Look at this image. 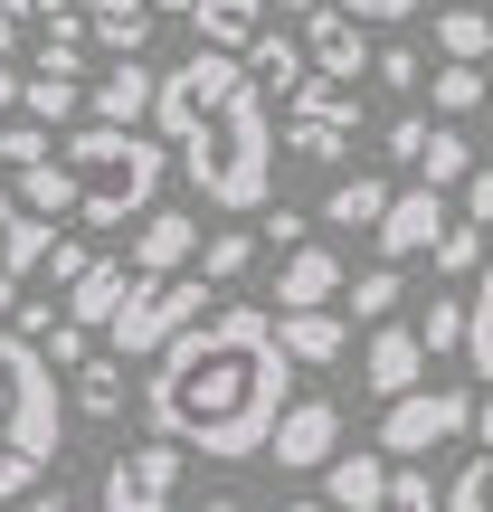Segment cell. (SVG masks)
<instances>
[{"label":"cell","instance_id":"cell-27","mask_svg":"<svg viewBox=\"0 0 493 512\" xmlns=\"http://www.w3.org/2000/svg\"><path fill=\"white\" fill-rule=\"evenodd\" d=\"M465 361H475V380L493 389V256L475 266V304H465Z\"/></svg>","mask_w":493,"mask_h":512},{"label":"cell","instance_id":"cell-39","mask_svg":"<svg viewBox=\"0 0 493 512\" xmlns=\"http://www.w3.org/2000/svg\"><path fill=\"white\" fill-rule=\"evenodd\" d=\"M370 76H380L389 95H408V86L427 76V57H418V48H380V57H370Z\"/></svg>","mask_w":493,"mask_h":512},{"label":"cell","instance_id":"cell-34","mask_svg":"<svg viewBox=\"0 0 493 512\" xmlns=\"http://www.w3.org/2000/svg\"><path fill=\"white\" fill-rule=\"evenodd\" d=\"M48 152H57V124H38V114H19V124H0V162H10V171L48 162Z\"/></svg>","mask_w":493,"mask_h":512},{"label":"cell","instance_id":"cell-38","mask_svg":"<svg viewBox=\"0 0 493 512\" xmlns=\"http://www.w3.org/2000/svg\"><path fill=\"white\" fill-rule=\"evenodd\" d=\"M247 266H256V238H247V228H228V238H209V266L200 275H209V285H228V275H247Z\"/></svg>","mask_w":493,"mask_h":512},{"label":"cell","instance_id":"cell-10","mask_svg":"<svg viewBox=\"0 0 493 512\" xmlns=\"http://www.w3.org/2000/svg\"><path fill=\"white\" fill-rule=\"evenodd\" d=\"M446 190H389V219H380V256L389 266H418V256H437V238H446Z\"/></svg>","mask_w":493,"mask_h":512},{"label":"cell","instance_id":"cell-29","mask_svg":"<svg viewBox=\"0 0 493 512\" xmlns=\"http://www.w3.org/2000/svg\"><path fill=\"white\" fill-rule=\"evenodd\" d=\"M67 399L86 408V418H124V370H114V361H76Z\"/></svg>","mask_w":493,"mask_h":512},{"label":"cell","instance_id":"cell-8","mask_svg":"<svg viewBox=\"0 0 493 512\" xmlns=\"http://www.w3.org/2000/svg\"><path fill=\"white\" fill-rule=\"evenodd\" d=\"M181 456L190 446H171V437H152V446H133V456H114L105 465V512H181Z\"/></svg>","mask_w":493,"mask_h":512},{"label":"cell","instance_id":"cell-22","mask_svg":"<svg viewBox=\"0 0 493 512\" xmlns=\"http://www.w3.org/2000/svg\"><path fill=\"white\" fill-rule=\"evenodd\" d=\"M19 114L67 124V114H86V86H76V76H57V67H38V76H19Z\"/></svg>","mask_w":493,"mask_h":512},{"label":"cell","instance_id":"cell-54","mask_svg":"<svg viewBox=\"0 0 493 512\" xmlns=\"http://www.w3.org/2000/svg\"><path fill=\"white\" fill-rule=\"evenodd\" d=\"M152 10H181V19H190V10H200V0H152Z\"/></svg>","mask_w":493,"mask_h":512},{"label":"cell","instance_id":"cell-41","mask_svg":"<svg viewBox=\"0 0 493 512\" xmlns=\"http://www.w3.org/2000/svg\"><path fill=\"white\" fill-rule=\"evenodd\" d=\"M57 323H67V313H57V304H10V332H29V342H48Z\"/></svg>","mask_w":493,"mask_h":512},{"label":"cell","instance_id":"cell-32","mask_svg":"<svg viewBox=\"0 0 493 512\" xmlns=\"http://www.w3.org/2000/svg\"><path fill=\"white\" fill-rule=\"evenodd\" d=\"M48 247H57V219H38V209H19V228L0 238V266H10V275H29V266H48Z\"/></svg>","mask_w":493,"mask_h":512},{"label":"cell","instance_id":"cell-20","mask_svg":"<svg viewBox=\"0 0 493 512\" xmlns=\"http://www.w3.org/2000/svg\"><path fill=\"white\" fill-rule=\"evenodd\" d=\"M190 29H200V48H238V57H247V38L266 29V0H200Z\"/></svg>","mask_w":493,"mask_h":512},{"label":"cell","instance_id":"cell-14","mask_svg":"<svg viewBox=\"0 0 493 512\" xmlns=\"http://www.w3.org/2000/svg\"><path fill=\"white\" fill-rule=\"evenodd\" d=\"M275 342H285V361H294V370H332V361L351 351V313L304 304V313H285V323H275Z\"/></svg>","mask_w":493,"mask_h":512},{"label":"cell","instance_id":"cell-33","mask_svg":"<svg viewBox=\"0 0 493 512\" xmlns=\"http://www.w3.org/2000/svg\"><path fill=\"white\" fill-rule=\"evenodd\" d=\"M351 512H437V484L408 475V465H389V484H380L370 503H351Z\"/></svg>","mask_w":493,"mask_h":512},{"label":"cell","instance_id":"cell-19","mask_svg":"<svg viewBox=\"0 0 493 512\" xmlns=\"http://www.w3.org/2000/svg\"><path fill=\"white\" fill-rule=\"evenodd\" d=\"M152 0H86V29H95V48H114V57H143V38H152Z\"/></svg>","mask_w":493,"mask_h":512},{"label":"cell","instance_id":"cell-3","mask_svg":"<svg viewBox=\"0 0 493 512\" xmlns=\"http://www.w3.org/2000/svg\"><path fill=\"white\" fill-rule=\"evenodd\" d=\"M57 162H67V181H76V219L86 228H133L162 200V181L181 171L171 143L143 133V124H67L57 133Z\"/></svg>","mask_w":493,"mask_h":512},{"label":"cell","instance_id":"cell-44","mask_svg":"<svg viewBox=\"0 0 493 512\" xmlns=\"http://www.w3.org/2000/svg\"><path fill=\"white\" fill-rule=\"evenodd\" d=\"M342 10H351V19H380V29H389V19H418V0H342Z\"/></svg>","mask_w":493,"mask_h":512},{"label":"cell","instance_id":"cell-26","mask_svg":"<svg viewBox=\"0 0 493 512\" xmlns=\"http://www.w3.org/2000/svg\"><path fill=\"white\" fill-rule=\"evenodd\" d=\"M342 304H351V332H361V323H389V313H399V266L380 256L370 275H351V285H342Z\"/></svg>","mask_w":493,"mask_h":512},{"label":"cell","instance_id":"cell-18","mask_svg":"<svg viewBox=\"0 0 493 512\" xmlns=\"http://www.w3.org/2000/svg\"><path fill=\"white\" fill-rule=\"evenodd\" d=\"M247 76H256L266 95H294V86L313 76V57H304V38H285V29H256V38H247Z\"/></svg>","mask_w":493,"mask_h":512},{"label":"cell","instance_id":"cell-28","mask_svg":"<svg viewBox=\"0 0 493 512\" xmlns=\"http://www.w3.org/2000/svg\"><path fill=\"white\" fill-rule=\"evenodd\" d=\"M323 219H332V228H380V219H389V181H370V171H361V181H342V190L323 200Z\"/></svg>","mask_w":493,"mask_h":512},{"label":"cell","instance_id":"cell-15","mask_svg":"<svg viewBox=\"0 0 493 512\" xmlns=\"http://www.w3.org/2000/svg\"><path fill=\"white\" fill-rule=\"evenodd\" d=\"M152 95H162V76H152L143 57H114V67L86 86V114H95V124H143Z\"/></svg>","mask_w":493,"mask_h":512},{"label":"cell","instance_id":"cell-40","mask_svg":"<svg viewBox=\"0 0 493 512\" xmlns=\"http://www.w3.org/2000/svg\"><path fill=\"white\" fill-rule=\"evenodd\" d=\"M427 133H437V124H427V114H389V162H408V171H418Z\"/></svg>","mask_w":493,"mask_h":512},{"label":"cell","instance_id":"cell-36","mask_svg":"<svg viewBox=\"0 0 493 512\" xmlns=\"http://www.w3.org/2000/svg\"><path fill=\"white\" fill-rule=\"evenodd\" d=\"M437 512H493V446H484L475 465H465L456 484H446V503H437Z\"/></svg>","mask_w":493,"mask_h":512},{"label":"cell","instance_id":"cell-51","mask_svg":"<svg viewBox=\"0 0 493 512\" xmlns=\"http://www.w3.org/2000/svg\"><path fill=\"white\" fill-rule=\"evenodd\" d=\"M10 228H19V190H0V238H10Z\"/></svg>","mask_w":493,"mask_h":512},{"label":"cell","instance_id":"cell-30","mask_svg":"<svg viewBox=\"0 0 493 512\" xmlns=\"http://www.w3.org/2000/svg\"><path fill=\"white\" fill-rule=\"evenodd\" d=\"M475 105H493V76L475 57H446L437 67V114H475Z\"/></svg>","mask_w":493,"mask_h":512},{"label":"cell","instance_id":"cell-46","mask_svg":"<svg viewBox=\"0 0 493 512\" xmlns=\"http://www.w3.org/2000/svg\"><path fill=\"white\" fill-rule=\"evenodd\" d=\"M19 48V0H0V57Z\"/></svg>","mask_w":493,"mask_h":512},{"label":"cell","instance_id":"cell-11","mask_svg":"<svg viewBox=\"0 0 493 512\" xmlns=\"http://www.w3.org/2000/svg\"><path fill=\"white\" fill-rule=\"evenodd\" d=\"M304 57H313V76H342V86H361V67L380 48L361 38V19L342 10V0H323V10H304Z\"/></svg>","mask_w":493,"mask_h":512},{"label":"cell","instance_id":"cell-13","mask_svg":"<svg viewBox=\"0 0 493 512\" xmlns=\"http://www.w3.org/2000/svg\"><path fill=\"white\" fill-rule=\"evenodd\" d=\"M342 285H351V275H342V256H332V247H285V266H275V304H285V313H304V304H342Z\"/></svg>","mask_w":493,"mask_h":512},{"label":"cell","instance_id":"cell-23","mask_svg":"<svg viewBox=\"0 0 493 512\" xmlns=\"http://www.w3.org/2000/svg\"><path fill=\"white\" fill-rule=\"evenodd\" d=\"M86 48H95L86 10H57L48 29H38V67H57V76H86Z\"/></svg>","mask_w":493,"mask_h":512},{"label":"cell","instance_id":"cell-45","mask_svg":"<svg viewBox=\"0 0 493 512\" xmlns=\"http://www.w3.org/2000/svg\"><path fill=\"white\" fill-rule=\"evenodd\" d=\"M266 247H275V256L304 247V209H275V219H266Z\"/></svg>","mask_w":493,"mask_h":512},{"label":"cell","instance_id":"cell-47","mask_svg":"<svg viewBox=\"0 0 493 512\" xmlns=\"http://www.w3.org/2000/svg\"><path fill=\"white\" fill-rule=\"evenodd\" d=\"M0 114H19V67L0 57Z\"/></svg>","mask_w":493,"mask_h":512},{"label":"cell","instance_id":"cell-50","mask_svg":"<svg viewBox=\"0 0 493 512\" xmlns=\"http://www.w3.org/2000/svg\"><path fill=\"white\" fill-rule=\"evenodd\" d=\"M57 10H67V0H19V19H57Z\"/></svg>","mask_w":493,"mask_h":512},{"label":"cell","instance_id":"cell-5","mask_svg":"<svg viewBox=\"0 0 493 512\" xmlns=\"http://www.w3.org/2000/svg\"><path fill=\"white\" fill-rule=\"evenodd\" d=\"M200 313H209V275H143V266H133V294L114 304L105 342L124 351V361H152V351L181 342Z\"/></svg>","mask_w":493,"mask_h":512},{"label":"cell","instance_id":"cell-48","mask_svg":"<svg viewBox=\"0 0 493 512\" xmlns=\"http://www.w3.org/2000/svg\"><path fill=\"white\" fill-rule=\"evenodd\" d=\"M29 512H86L76 494H29Z\"/></svg>","mask_w":493,"mask_h":512},{"label":"cell","instance_id":"cell-37","mask_svg":"<svg viewBox=\"0 0 493 512\" xmlns=\"http://www.w3.org/2000/svg\"><path fill=\"white\" fill-rule=\"evenodd\" d=\"M465 266H484V228H475V219H456V228L437 238V275H465Z\"/></svg>","mask_w":493,"mask_h":512},{"label":"cell","instance_id":"cell-1","mask_svg":"<svg viewBox=\"0 0 493 512\" xmlns=\"http://www.w3.org/2000/svg\"><path fill=\"white\" fill-rule=\"evenodd\" d=\"M285 380H294V361L275 342V313L228 304L152 351L143 418H152V437L190 446V456L238 465V456H266L275 418H285Z\"/></svg>","mask_w":493,"mask_h":512},{"label":"cell","instance_id":"cell-25","mask_svg":"<svg viewBox=\"0 0 493 512\" xmlns=\"http://www.w3.org/2000/svg\"><path fill=\"white\" fill-rule=\"evenodd\" d=\"M437 57H475V67H484V57H493V19L465 10V0H446V10H437Z\"/></svg>","mask_w":493,"mask_h":512},{"label":"cell","instance_id":"cell-24","mask_svg":"<svg viewBox=\"0 0 493 512\" xmlns=\"http://www.w3.org/2000/svg\"><path fill=\"white\" fill-rule=\"evenodd\" d=\"M380 484H389V456H332L323 465V503H370V494H380Z\"/></svg>","mask_w":493,"mask_h":512},{"label":"cell","instance_id":"cell-12","mask_svg":"<svg viewBox=\"0 0 493 512\" xmlns=\"http://www.w3.org/2000/svg\"><path fill=\"white\" fill-rule=\"evenodd\" d=\"M418 380H427V342H418V332H399V323H370L361 389H370V399H399V389H418Z\"/></svg>","mask_w":493,"mask_h":512},{"label":"cell","instance_id":"cell-42","mask_svg":"<svg viewBox=\"0 0 493 512\" xmlns=\"http://www.w3.org/2000/svg\"><path fill=\"white\" fill-rule=\"evenodd\" d=\"M86 266H95V247H76V238H57V247H48V275H57V285H76Z\"/></svg>","mask_w":493,"mask_h":512},{"label":"cell","instance_id":"cell-55","mask_svg":"<svg viewBox=\"0 0 493 512\" xmlns=\"http://www.w3.org/2000/svg\"><path fill=\"white\" fill-rule=\"evenodd\" d=\"M200 512H238V503H228V494H209V503H200Z\"/></svg>","mask_w":493,"mask_h":512},{"label":"cell","instance_id":"cell-7","mask_svg":"<svg viewBox=\"0 0 493 512\" xmlns=\"http://www.w3.org/2000/svg\"><path fill=\"white\" fill-rule=\"evenodd\" d=\"M351 86L342 76H304V86L285 95V152H304V162H342V143H351Z\"/></svg>","mask_w":493,"mask_h":512},{"label":"cell","instance_id":"cell-9","mask_svg":"<svg viewBox=\"0 0 493 512\" xmlns=\"http://www.w3.org/2000/svg\"><path fill=\"white\" fill-rule=\"evenodd\" d=\"M266 456L285 465V475H323V465L342 456V408H332V399H285V418H275Z\"/></svg>","mask_w":493,"mask_h":512},{"label":"cell","instance_id":"cell-35","mask_svg":"<svg viewBox=\"0 0 493 512\" xmlns=\"http://www.w3.org/2000/svg\"><path fill=\"white\" fill-rule=\"evenodd\" d=\"M418 342H427V361H446V351H465V304H456V294H437V304L418 313Z\"/></svg>","mask_w":493,"mask_h":512},{"label":"cell","instance_id":"cell-4","mask_svg":"<svg viewBox=\"0 0 493 512\" xmlns=\"http://www.w3.org/2000/svg\"><path fill=\"white\" fill-rule=\"evenodd\" d=\"M67 446V389H57L48 342L0 323V503H19L38 484V465H57Z\"/></svg>","mask_w":493,"mask_h":512},{"label":"cell","instance_id":"cell-43","mask_svg":"<svg viewBox=\"0 0 493 512\" xmlns=\"http://www.w3.org/2000/svg\"><path fill=\"white\" fill-rule=\"evenodd\" d=\"M456 190H465V219H475V228H493V171H465Z\"/></svg>","mask_w":493,"mask_h":512},{"label":"cell","instance_id":"cell-21","mask_svg":"<svg viewBox=\"0 0 493 512\" xmlns=\"http://www.w3.org/2000/svg\"><path fill=\"white\" fill-rule=\"evenodd\" d=\"M10 190H19V209H38V219H67L76 209V181H67V162H29V171H10Z\"/></svg>","mask_w":493,"mask_h":512},{"label":"cell","instance_id":"cell-49","mask_svg":"<svg viewBox=\"0 0 493 512\" xmlns=\"http://www.w3.org/2000/svg\"><path fill=\"white\" fill-rule=\"evenodd\" d=\"M10 304H19V275H10V266H0V323H10Z\"/></svg>","mask_w":493,"mask_h":512},{"label":"cell","instance_id":"cell-56","mask_svg":"<svg viewBox=\"0 0 493 512\" xmlns=\"http://www.w3.org/2000/svg\"><path fill=\"white\" fill-rule=\"evenodd\" d=\"M285 512H323V503H285Z\"/></svg>","mask_w":493,"mask_h":512},{"label":"cell","instance_id":"cell-31","mask_svg":"<svg viewBox=\"0 0 493 512\" xmlns=\"http://www.w3.org/2000/svg\"><path fill=\"white\" fill-rule=\"evenodd\" d=\"M465 171H475V152H465V133H446V124H437V133H427V152H418V181H427V190H456Z\"/></svg>","mask_w":493,"mask_h":512},{"label":"cell","instance_id":"cell-6","mask_svg":"<svg viewBox=\"0 0 493 512\" xmlns=\"http://www.w3.org/2000/svg\"><path fill=\"white\" fill-rule=\"evenodd\" d=\"M475 427V399L465 389H399L389 399V418H380V456H399V465H418V456H437L446 437H465Z\"/></svg>","mask_w":493,"mask_h":512},{"label":"cell","instance_id":"cell-52","mask_svg":"<svg viewBox=\"0 0 493 512\" xmlns=\"http://www.w3.org/2000/svg\"><path fill=\"white\" fill-rule=\"evenodd\" d=\"M475 427H484V446H493V399H475Z\"/></svg>","mask_w":493,"mask_h":512},{"label":"cell","instance_id":"cell-2","mask_svg":"<svg viewBox=\"0 0 493 512\" xmlns=\"http://www.w3.org/2000/svg\"><path fill=\"white\" fill-rule=\"evenodd\" d=\"M152 133L171 143L181 181L209 190V209H256L275 190V114L238 48L181 57L152 95Z\"/></svg>","mask_w":493,"mask_h":512},{"label":"cell","instance_id":"cell-17","mask_svg":"<svg viewBox=\"0 0 493 512\" xmlns=\"http://www.w3.org/2000/svg\"><path fill=\"white\" fill-rule=\"evenodd\" d=\"M124 294H133V266H124V256H95V266L67 285V323L105 342V323H114V304H124Z\"/></svg>","mask_w":493,"mask_h":512},{"label":"cell","instance_id":"cell-53","mask_svg":"<svg viewBox=\"0 0 493 512\" xmlns=\"http://www.w3.org/2000/svg\"><path fill=\"white\" fill-rule=\"evenodd\" d=\"M266 10H294V19H304V10H323V0H266Z\"/></svg>","mask_w":493,"mask_h":512},{"label":"cell","instance_id":"cell-16","mask_svg":"<svg viewBox=\"0 0 493 512\" xmlns=\"http://www.w3.org/2000/svg\"><path fill=\"white\" fill-rule=\"evenodd\" d=\"M190 256H200V219H190V209H143V228H133V266H143V275H181Z\"/></svg>","mask_w":493,"mask_h":512}]
</instances>
